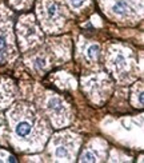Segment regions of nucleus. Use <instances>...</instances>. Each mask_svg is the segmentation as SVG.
Masks as SVG:
<instances>
[{
  "label": "nucleus",
  "mask_w": 144,
  "mask_h": 163,
  "mask_svg": "<svg viewBox=\"0 0 144 163\" xmlns=\"http://www.w3.org/2000/svg\"><path fill=\"white\" fill-rule=\"evenodd\" d=\"M111 64H112V67H113V70H115V72L120 74V72L125 71L127 68H128V59L125 58V55H124V52H123V51H117V52L113 54Z\"/></svg>",
  "instance_id": "39448f33"
},
{
  "label": "nucleus",
  "mask_w": 144,
  "mask_h": 163,
  "mask_svg": "<svg viewBox=\"0 0 144 163\" xmlns=\"http://www.w3.org/2000/svg\"><path fill=\"white\" fill-rule=\"evenodd\" d=\"M10 31L11 29L8 28L7 24L0 23V62H4L11 56V54H14Z\"/></svg>",
  "instance_id": "f03ea898"
},
{
  "label": "nucleus",
  "mask_w": 144,
  "mask_h": 163,
  "mask_svg": "<svg viewBox=\"0 0 144 163\" xmlns=\"http://www.w3.org/2000/svg\"><path fill=\"white\" fill-rule=\"evenodd\" d=\"M86 55H87L88 59H91V60H96L97 56H99V46H97V44H91L87 48Z\"/></svg>",
  "instance_id": "0eeeda50"
},
{
  "label": "nucleus",
  "mask_w": 144,
  "mask_h": 163,
  "mask_svg": "<svg viewBox=\"0 0 144 163\" xmlns=\"http://www.w3.org/2000/svg\"><path fill=\"white\" fill-rule=\"evenodd\" d=\"M12 119V127H14V134L19 140L25 142L31 140L37 132L36 127V117L32 115V110L29 112L28 108H22L20 114H15Z\"/></svg>",
  "instance_id": "f257e3e1"
},
{
  "label": "nucleus",
  "mask_w": 144,
  "mask_h": 163,
  "mask_svg": "<svg viewBox=\"0 0 144 163\" xmlns=\"http://www.w3.org/2000/svg\"><path fill=\"white\" fill-rule=\"evenodd\" d=\"M87 0H68L70 6L74 8V10H79V8H82L84 4H86Z\"/></svg>",
  "instance_id": "1a4fd4ad"
},
{
  "label": "nucleus",
  "mask_w": 144,
  "mask_h": 163,
  "mask_svg": "<svg viewBox=\"0 0 144 163\" xmlns=\"http://www.w3.org/2000/svg\"><path fill=\"white\" fill-rule=\"evenodd\" d=\"M47 107H48V111L51 114V118H53L55 123L57 122V119H60V121L63 122V118L67 117L66 106H64V103H63V100L60 99V98H57V96L49 98Z\"/></svg>",
  "instance_id": "20e7f679"
},
{
  "label": "nucleus",
  "mask_w": 144,
  "mask_h": 163,
  "mask_svg": "<svg viewBox=\"0 0 144 163\" xmlns=\"http://www.w3.org/2000/svg\"><path fill=\"white\" fill-rule=\"evenodd\" d=\"M80 161H82V162H96V161H97V156H96L95 152H92V151H90V150H87V151L83 152L82 159H80Z\"/></svg>",
  "instance_id": "6e6552de"
},
{
  "label": "nucleus",
  "mask_w": 144,
  "mask_h": 163,
  "mask_svg": "<svg viewBox=\"0 0 144 163\" xmlns=\"http://www.w3.org/2000/svg\"><path fill=\"white\" fill-rule=\"evenodd\" d=\"M111 11L117 16H131L135 11L132 0H111Z\"/></svg>",
  "instance_id": "7ed1b4c3"
},
{
  "label": "nucleus",
  "mask_w": 144,
  "mask_h": 163,
  "mask_svg": "<svg viewBox=\"0 0 144 163\" xmlns=\"http://www.w3.org/2000/svg\"><path fill=\"white\" fill-rule=\"evenodd\" d=\"M55 156H56L59 161H71L72 150L67 144L57 143L55 146Z\"/></svg>",
  "instance_id": "423d86ee"
}]
</instances>
